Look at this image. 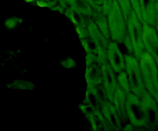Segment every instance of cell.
I'll return each mask as SVG.
<instances>
[{
  "instance_id": "d4e9b609",
  "label": "cell",
  "mask_w": 158,
  "mask_h": 131,
  "mask_svg": "<svg viewBox=\"0 0 158 131\" xmlns=\"http://www.w3.org/2000/svg\"><path fill=\"white\" fill-rule=\"evenodd\" d=\"M131 6H132L133 9L135 12V13L137 14V15L138 16V18H140V21L143 23L141 18V14H140V4H139V0H131Z\"/></svg>"
},
{
  "instance_id": "5b68a950",
  "label": "cell",
  "mask_w": 158,
  "mask_h": 131,
  "mask_svg": "<svg viewBox=\"0 0 158 131\" xmlns=\"http://www.w3.org/2000/svg\"><path fill=\"white\" fill-rule=\"evenodd\" d=\"M126 114L127 120L134 126L143 127L145 126L146 118L141 100L131 92L127 94Z\"/></svg>"
},
{
  "instance_id": "4fadbf2b",
  "label": "cell",
  "mask_w": 158,
  "mask_h": 131,
  "mask_svg": "<svg viewBox=\"0 0 158 131\" xmlns=\"http://www.w3.org/2000/svg\"><path fill=\"white\" fill-rule=\"evenodd\" d=\"M102 68V83L106 89L108 100L112 101L113 96L117 87V80L116 72L111 68L107 62L103 63L101 66Z\"/></svg>"
},
{
  "instance_id": "44dd1931",
  "label": "cell",
  "mask_w": 158,
  "mask_h": 131,
  "mask_svg": "<svg viewBox=\"0 0 158 131\" xmlns=\"http://www.w3.org/2000/svg\"><path fill=\"white\" fill-rule=\"evenodd\" d=\"M80 40H81L82 45L84 47L86 53L92 54V55H96V56H97L99 58V52L97 45H96L95 42L91 39V37L89 35L87 37H85V38L80 39Z\"/></svg>"
},
{
  "instance_id": "ac0fdd59",
  "label": "cell",
  "mask_w": 158,
  "mask_h": 131,
  "mask_svg": "<svg viewBox=\"0 0 158 131\" xmlns=\"http://www.w3.org/2000/svg\"><path fill=\"white\" fill-rule=\"evenodd\" d=\"M66 4L77 10L80 11L86 17H91L93 14V8L88 2L87 0H65Z\"/></svg>"
},
{
  "instance_id": "2e32d148",
  "label": "cell",
  "mask_w": 158,
  "mask_h": 131,
  "mask_svg": "<svg viewBox=\"0 0 158 131\" xmlns=\"http://www.w3.org/2000/svg\"><path fill=\"white\" fill-rule=\"evenodd\" d=\"M63 13L76 26V29H85L87 28V18L80 11L68 6L63 10Z\"/></svg>"
},
{
  "instance_id": "8992f818",
  "label": "cell",
  "mask_w": 158,
  "mask_h": 131,
  "mask_svg": "<svg viewBox=\"0 0 158 131\" xmlns=\"http://www.w3.org/2000/svg\"><path fill=\"white\" fill-rule=\"evenodd\" d=\"M142 106L144 111L145 126L149 129H156L158 125V106L157 100H155L147 90L143 92L140 97Z\"/></svg>"
},
{
  "instance_id": "3957f363",
  "label": "cell",
  "mask_w": 158,
  "mask_h": 131,
  "mask_svg": "<svg viewBox=\"0 0 158 131\" xmlns=\"http://www.w3.org/2000/svg\"><path fill=\"white\" fill-rule=\"evenodd\" d=\"M124 59V70L126 71L128 80H129L131 92L140 98L146 89L143 84L138 60L134 55H130V54L125 55Z\"/></svg>"
},
{
  "instance_id": "7c38bea8",
  "label": "cell",
  "mask_w": 158,
  "mask_h": 131,
  "mask_svg": "<svg viewBox=\"0 0 158 131\" xmlns=\"http://www.w3.org/2000/svg\"><path fill=\"white\" fill-rule=\"evenodd\" d=\"M139 4L143 23H148L157 29V0H139Z\"/></svg>"
},
{
  "instance_id": "9c48e42d",
  "label": "cell",
  "mask_w": 158,
  "mask_h": 131,
  "mask_svg": "<svg viewBox=\"0 0 158 131\" xmlns=\"http://www.w3.org/2000/svg\"><path fill=\"white\" fill-rule=\"evenodd\" d=\"M143 29V44L144 50L148 52L157 63H158V37L157 29L154 26L142 23Z\"/></svg>"
},
{
  "instance_id": "ffe728a7",
  "label": "cell",
  "mask_w": 158,
  "mask_h": 131,
  "mask_svg": "<svg viewBox=\"0 0 158 131\" xmlns=\"http://www.w3.org/2000/svg\"><path fill=\"white\" fill-rule=\"evenodd\" d=\"M41 6H47L53 10H59L63 12L68 5L65 0H38Z\"/></svg>"
},
{
  "instance_id": "4316f807",
  "label": "cell",
  "mask_w": 158,
  "mask_h": 131,
  "mask_svg": "<svg viewBox=\"0 0 158 131\" xmlns=\"http://www.w3.org/2000/svg\"><path fill=\"white\" fill-rule=\"evenodd\" d=\"M114 0H103V6H102V9H103V12L106 15H107L108 12L110 10L111 7L113 6Z\"/></svg>"
},
{
  "instance_id": "e0dca14e",
  "label": "cell",
  "mask_w": 158,
  "mask_h": 131,
  "mask_svg": "<svg viewBox=\"0 0 158 131\" xmlns=\"http://www.w3.org/2000/svg\"><path fill=\"white\" fill-rule=\"evenodd\" d=\"M93 21L97 26L100 32L110 39V31H109V26H108V20H107V15L103 12L102 9L100 10H95L94 9L93 11L92 16H91Z\"/></svg>"
},
{
  "instance_id": "5bb4252c",
  "label": "cell",
  "mask_w": 158,
  "mask_h": 131,
  "mask_svg": "<svg viewBox=\"0 0 158 131\" xmlns=\"http://www.w3.org/2000/svg\"><path fill=\"white\" fill-rule=\"evenodd\" d=\"M100 112L104 117L106 121L112 127L113 130H120L122 129L121 120L113 105L112 102L108 101L107 103L101 105Z\"/></svg>"
},
{
  "instance_id": "52a82bcc",
  "label": "cell",
  "mask_w": 158,
  "mask_h": 131,
  "mask_svg": "<svg viewBox=\"0 0 158 131\" xmlns=\"http://www.w3.org/2000/svg\"><path fill=\"white\" fill-rule=\"evenodd\" d=\"M86 80L88 87L94 88L102 83V68L103 64L100 59L92 54L86 53Z\"/></svg>"
},
{
  "instance_id": "30bf717a",
  "label": "cell",
  "mask_w": 158,
  "mask_h": 131,
  "mask_svg": "<svg viewBox=\"0 0 158 131\" xmlns=\"http://www.w3.org/2000/svg\"><path fill=\"white\" fill-rule=\"evenodd\" d=\"M80 108L83 113L89 120L94 130H113L112 127L106 121L101 113L96 111L90 105L83 103L80 105Z\"/></svg>"
},
{
  "instance_id": "484cf974",
  "label": "cell",
  "mask_w": 158,
  "mask_h": 131,
  "mask_svg": "<svg viewBox=\"0 0 158 131\" xmlns=\"http://www.w3.org/2000/svg\"><path fill=\"white\" fill-rule=\"evenodd\" d=\"M88 2L93 8V9L95 10H100L102 9V6H103V0H87Z\"/></svg>"
},
{
  "instance_id": "7402d4cb",
  "label": "cell",
  "mask_w": 158,
  "mask_h": 131,
  "mask_svg": "<svg viewBox=\"0 0 158 131\" xmlns=\"http://www.w3.org/2000/svg\"><path fill=\"white\" fill-rule=\"evenodd\" d=\"M117 86H119L127 94L131 92V86H130L129 80H128L126 71L123 70L121 72H118V75L117 76Z\"/></svg>"
},
{
  "instance_id": "6da1fadb",
  "label": "cell",
  "mask_w": 158,
  "mask_h": 131,
  "mask_svg": "<svg viewBox=\"0 0 158 131\" xmlns=\"http://www.w3.org/2000/svg\"><path fill=\"white\" fill-rule=\"evenodd\" d=\"M145 89L158 100L157 63L146 51H143L138 59Z\"/></svg>"
},
{
  "instance_id": "cb8c5ba5",
  "label": "cell",
  "mask_w": 158,
  "mask_h": 131,
  "mask_svg": "<svg viewBox=\"0 0 158 131\" xmlns=\"http://www.w3.org/2000/svg\"><path fill=\"white\" fill-rule=\"evenodd\" d=\"M115 1L117 2L118 6H120L125 18L127 19V18L131 15L132 11L134 10L132 6H131V0H115Z\"/></svg>"
},
{
  "instance_id": "7a4b0ae2",
  "label": "cell",
  "mask_w": 158,
  "mask_h": 131,
  "mask_svg": "<svg viewBox=\"0 0 158 131\" xmlns=\"http://www.w3.org/2000/svg\"><path fill=\"white\" fill-rule=\"evenodd\" d=\"M106 15L110 38L117 43H123V39L127 32V20L115 0Z\"/></svg>"
},
{
  "instance_id": "9a60e30c",
  "label": "cell",
  "mask_w": 158,
  "mask_h": 131,
  "mask_svg": "<svg viewBox=\"0 0 158 131\" xmlns=\"http://www.w3.org/2000/svg\"><path fill=\"white\" fill-rule=\"evenodd\" d=\"M126 92L122 90L119 86H117L111 102L115 107L120 120L124 123L127 121V117L126 114Z\"/></svg>"
},
{
  "instance_id": "8fae6325",
  "label": "cell",
  "mask_w": 158,
  "mask_h": 131,
  "mask_svg": "<svg viewBox=\"0 0 158 131\" xmlns=\"http://www.w3.org/2000/svg\"><path fill=\"white\" fill-rule=\"evenodd\" d=\"M106 61L116 73L125 69L124 55L116 42L110 41L106 51Z\"/></svg>"
},
{
  "instance_id": "ba28073f",
  "label": "cell",
  "mask_w": 158,
  "mask_h": 131,
  "mask_svg": "<svg viewBox=\"0 0 158 131\" xmlns=\"http://www.w3.org/2000/svg\"><path fill=\"white\" fill-rule=\"evenodd\" d=\"M87 29L89 31V35L93 40L95 42L99 52V58L102 63H106V51L109 45V39L106 38L97 28L91 17L87 18Z\"/></svg>"
},
{
  "instance_id": "277c9868",
  "label": "cell",
  "mask_w": 158,
  "mask_h": 131,
  "mask_svg": "<svg viewBox=\"0 0 158 131\" xmlns=\"http://www.w3.org/2000/svg\"><path fill=\"white\" fill-rule=\"evenodd\" d=\"M127 30L128 36L132 44L134 55L138 60L142 52L144 51L143 44V29H142V22L137 15L134 10L131 15L127 18Z\"/></svg>"
},
{
  "instance_id": "d6986e66",
  "label": "cell",
  "mask_w": 158,
  "mask_h": 131,
  "mask_svg": "<svg viewBox=\"0 0 158 131\" xmlns=\"http://www.w3.org/2000/svg\"><path fill=\"white\" fill-rule=\"evenodd\" d=\"M83 103H86L87 104L90 105L96 111L101 113L100 112V106H101V105H100L98 98H97V95H96L95 92H94V88L87 87L86 92V98H85Z\"/></svg>"
},
{
  "instance_id": "603a6c76",
  "label": "cell",
  "mask_w": 158,
  "mask_h": 131,
  "mask_svg": "<svg viewBox=\"0 0 158 131\" xmlns=\"http://www.w3.org/2000/svg\"><path fill=\"white\" fill-rule=\"evenodd\" d=\"M94 89L96 95H97V98H98L100 105H103L104 104V103H107L108 101H110V100H108L107 94H106V89H105L103 83H100V84L97 85V86L94 87Z\"/></svg>"
}]
</instances>
